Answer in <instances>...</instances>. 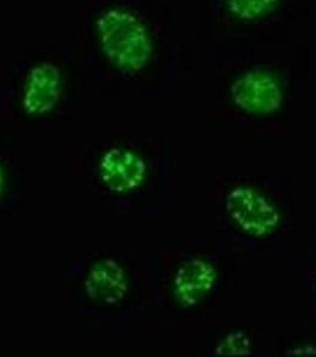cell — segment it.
<instances>
[{"mask_svg":"<svg viewBox=\"0 0 316 357\" xmlns=\"http://www.w3.org/2000/svg\"><path fill=\"white\" fill-rule=\"evenodd\" d=\"M227 210L235 223L252 235L271 234L278 224V213L271 202L248 187L235 188L230 193Z\"/></svg>","mask_w":316,"mask_h":357,"instance_id":"2","label":"cell"},{"mask_svg":"<svg viewBox=\"0 0 316 357\" xmlns=\"http://www.w3.org/2000/svg\"><path fill=\"white\" fill-rule=\"evenodd\" d=\"M233 98L238 105L255 114L271 112L280 107L282 91L280 84L269 74L248 73L233 85Z\"/></svg>","mask_w":316,"mask_h":357,"instance_id":"5","label":"cell"},{"mask_svg":"<svg viewBox=\"0 0 316 357\" xmlns=\"http://www.w3.org/2000/svg\"><path fill=\"white\" fill-rule=\"evenodd\" d=\"M86 287L88 294L105 303H116L122 299L126 289L124 271L114 261L106 260L90 271Z\"/></svg>","mask_w":316,"mask_h":357,"instance_id":"7","label":"cell"},{"mask_svg":"<svg viewBox=\"0 0 316 357\" xmlns=\"http://www.w3.org/2000/svg\"><path fill=\"white\" fill-rule=\"evenodd\" d=\"M62 93V74L54 63H41L29 70L22 105L30 116H43L53 111Z\"/></svg>","mask_w":316,"mask_h":357,"instance_id":"3","label":"cell"},{"mask_svg":"<svg viewBox=\"0 0 316 357\" xmlns=\"http://www.w3.org/2000/svg\"><path fill=\"white\" fill-rule=\"evenodd\" d=\"M99 173L102 183L111 191L126 193L138 188L145 180L146 165L134 151L112 148L102 156Z\"/></svg>","mask_w":316,"mask_h":357,"instance_id":"4","label":"cell"},{"mask_svg":"<svg viewBox=\"0 0 316 357\" xmlns=\"http://www.w3.org/2000/svg\"><path fill=\"white\" fill-rule=\"evenodd\" d=\"M99 43L106 59L124 72L144 68L152 55V42L145 24L125 8L106 10L97 17Z\"/></svg>","mask_w":316,"mask_h":357,"instance_id":"1","label":"cell"},{"mask_svg":"<svg viewBox=\"0 0 316 357\" xmlns=\"http://www.w3.org/2000/svg\"><path fill=\"white\" fill-rule=\"evenodd\" d=\"M277 0H230L232 13L245 20L263 16L274 10Z\"/></svg>","mask_w":316,"mask_h":357,"instance_id":"8","label":"cell"},{"mask_svg":"<svg viewBox=\"0 0 316 357\" xmlns=\"http://www.w3.org/2000/svg\"><path fill=\"white\" fill-rule=\"evenodd\" d=\"M214 279L211 264L203 260L191 261L176 275L175 294L182 304H194L211 289Z\"/></svg>","mask_w":316,"mask_h":357,"instance_id":"6","label":"cell"},{"mask_svg":"<svg viewBox=\"0 0 316 357\" xmlns=\"http://www.w3.org/2000/svg\"><path fill=\"white\" fill-rule=\"evenodd\" d=\"M6 185V174H5L4 168L0 166V195H3Z\"/></svg>","mask_w":316,"mask_h":357,"instance_id":"9","label":"cell"}]
</instances>
